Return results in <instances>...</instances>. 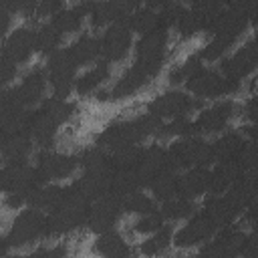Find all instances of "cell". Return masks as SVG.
<instances>
[{
  "label": "cell",
  "mask_w": 258,
  "mask_h": 258,
  "mask_svg": "<svg viewBox=\"0 0 258 258\" xmlns=\"http://www.w3.org/2000/svg\"><path fill=\"white\" fill-rule=\"evenodd\" d=\"M256 62H258L256 42H254V38H248L234 54H230L228 58L222 60L220 73H222L226 79L240 83L244 77H248V75L256 69Z\"/></svg>",
  "instance_id": "cell-17"
},
{
  "label": "cell",
  "mask_w": 258,
  "mask_h": 258,
  "mask_svg": "<svg viewBox=\"0 0 258 258\" xmlns=\"http://www.w3.org/2000/svg\"><path fill=\"white\" fill-rule=\"evenodd\" d=\"M2 91H4V87H2V85H0V93H2Z\"/></svg>",
  "instance_id": "cell-60"
},
{
  "label": "cell",
  "mask_w": 258,
  "mask_h": 258,
  "mask_svg": "<svg viewBox=\"0 0 258 258\" xmlns=\"http://www.w3.org/2000/svg\"><path fill=\"white\" fill-rule=\"evenodd\" d=\"M38 109H40L52 123H56L58 127H60L62 123H67V121L73 117V113H75V105H73L71 101H67V99H60V97H48V99H44Z\"/></svg>",
  "instance_id": "cell-37"
},
{
  "label": "cell",
  "mask_w": 258,
  "mask_h": 258,
  "mask_svg": "<svg viewBox=\"0 0 258 258\" xmlns=\"http://www.w3.org/2000/svg\"><path fill=\"white\" fill-rule=\"evenodd\" d=\"M240 165L236 163V159L232 161H220L214 165V169L210 171V179H208V191L212 196H220L224 194L238 177H240Z\"/></svg>",
  "instance_id": "cell-31"
},
{
  "label": "cell",
  "mask_w": 258,
  "mask_h": 258,
  "mask_svg": "<svg viewBox=\"0 0 258 258\" xmlns=\"http://www.w3.org/2000/svg\"><path fill=\"white\" fill-rule=\"evenodd\" d=\"M171 171H175V167H173L165 147H161L157 143L143 147L141 159H139V163L135 167V175H137L141 187H145V185L149 187L151 181H155L159 175L171 173Z\"/></svg>",
  "instance_id": "cell-11"
},
{
  "label": "cell",
  "mask_w": 258,
  "mask_h": 258,
  "mask_svg": "<svg viewBox=\"0 0 258 258\" xmlns=\"http://www.w3.org/2000/svg\"><path fill=\"white\" fill-rule=\"evenodd\" d=\"M191 14L196 16L198 24H200V30H206V32H212L218 18H220V12L224 10V4L220 2H212V0H200V2H194L189 6Z\"/></svg>",
  "instance_id": "cell-35"
},
{
  "label": "cell",
  "mask_w": 258,
  "mask_h": 258,
  "mask_svg": "<svg viewBox=\"0 0 258 258\" xmlns=\"http://www.w3.org/2000/svg\"><path fill=\"white\" fill-rule=\"evenodd\" d=\"M210 169L208 167H189L177 175V196L194 200L208 191Z\"/></svg>",
  "instance_id": "cell-26"
},
{
  "label": "cell",
  "mask_w": 258,
  "mask_h": 258,
  "mask_svg": "<svg viewBox=\"0 0 258 258\" xmlns=\"http://www.w3.org/2000/svg\"><path fill=\"white\" fill-rule=\"evenodd\" d=\"M4 133H6V123H4V119L0 115V135H4Z\"/></svg>",
  "instance_id": "cell-57"
},
{
  "label": "cell",
  "mask_w": 258,
  "mask_h": 258,
  "mask_svg": "<svg viewBox=\"0 0 258 258\" xmlns=\"http://www.w3.org/2000/svg\"><path fill=\"white\" fill-rule=\"evenodd\" d=\"M254 113H256V99H254V95H250L248 101L244 103V115L248 121H254Z\"/></svg>",
  "instance_id": "cell-54"
},
{
  "label": "cell",
  "mask_w": 258,
  "mask_h": 258,
  "mask_svg": "<svg viewBox=\"0 0 258 258\" xmlns=\"http://www.w3.org/2000/svg\"><path fill=\"white\" fill-rule=\"evenodd\" d=\"M244 141H246L244 135L238 133V131H226V133H222L216 141L210 143L212 163H220V161H232V159H236V155L240 153Z\"/></svg>",
  "instance_id": "cell-30"
},
{
  "label": "cell",
  "mask_w": 258,
  "mask_h": 258,
  "mask_svg": "<svg viewBox=\"0 0 258 258\" xmlns=\"http://www.w3.org/2000/svg\"><path fill=\"white\" fill-rule=\"evenodd\" d=\"M246 236L248 234L236 228L234 224L220 228L218 236L202 246V250L198 252V258H238L246 242Z\"/></svg>",
  "instance_id": "cell-13"
},
{
  "label": "cell",
  "mask_w": 258,
  "mask_h": 258,
  "mask_svg": "<svg viewBox=\"0 0 258 258\" xmlns=\"http://www.w3.org/2000/svg\"><path fill=\"white\" fill-rule=\"evenodd\" d=\"M157 137H189L194 135V121L183 117H173L167 123H161V127L155 133Z\"/></svg>",
  "instance_id": "cell-43"
},
{
  "label": "cell",
  "mask_w": 258,
  "mask_h": 258,
  "mask_svg": "<svg viewBox=\"0 0 258 258\" xmlns=\"http://www.w3.org/2000/svg\"><path fill=\"white\" fill-rule=\"evenodd\" d=\"M210 218L212 222L216 224V228H226L230 224H234V220L242 214V210L226 196V194H220V196H212L204 202V208H202Z\"/></svg>",
  "instance_id": "cell-25"
},
{
  "label": "cell",
  "mask_w": 258,
  "mask_h": 258,
  "mask_svg": "<svg viewBox=\"0 0 258 258\" xmlns=\"http://www.w3.org/2000/svg\"><path fill=\"white\" fill-rule=\"evenodd\" d=\"M46 83H48V79H46V71H44L42 67L30 69V71L22 77V81H20L16 87H12V93H14L16 101H18V105H20L22 109H26V107H30V105H36V103L44 97Z\"/></svg>",
  "instance_id": "cell-23"
},
{
  "label": "cell",
  "mask_w": 258,
  "mask_h": 258,
  "mask_svg": "<svg viewBox=\"0 0 258 258\" xmlns=\"http://www.w3.org/2000/svg\"><path fill=\"white\" fill-rule=\"evenodd\" d=\"M125 248H129V244L125 242L123 234L117 232V230H109V232H103L99 234V238L93 242L91 250L103 258H113L117 254H121Z\"/></svg>",
  "instance_id": "cell-34"
},
{
  "label": "cell",
  "mask_w": 258,
  "mask_h": 258,
  "mask_svg": "<svg viewBox=\"0 0 258 258\" xmlns=\"http://www.w3.org/2000/svg\"><path fill=\"white\" fill-rule=\"evenodd\" d=\"M149 189H151V194H153L151 198L155 202H165V200H171L173 196H177V175H175V171L159 175L155 181H151Z\"/></svg>",
  "instance_id": "cell-42"
},
{
  "label": "cell",
  "mask_w": 258,
  "mask_h": 258,
  "mask_svg": "<svg viewBox=\"0 0 258 258\" xmlns=\"http://www.w3.org/2000/svg\"><path fill=\"white\" fill-rule=\"evenodd\" d=\"M169 159L175 169H189V167H206L212 163L210 143L202 137L189 135L173 141L167 147Z\"/></svg>",
  "instance_id": "cell-4"
},
{
  "label": "cell",
  "mask_w": 258,
  "mask_h": 258,
  "mask_svg": "<svg viewBox=\"0 0 258 258\" xmlns=\"http://www.w3.org/2000/svg\"><path fill=\"white\" fill-rule=\"evenodd\" d=\"M44 222H46V216L34 208H28V210H22L20 214H16L10 224V230L6 234L8 248L10 246L22 248V246L34 242L36 238H40L44 234Z\"/></svg>",
  "instance_id": "cell-8"
},
{
  "label": "cell",
  "mask_w": 258,
  "mask_h": 258,
  "mask_svg": "<svg viewBox=\"0 0 258 258\" xmlns=\"http://www.w3.org/2000/svg\"><path fill=\"white\" fill-rule=\"evenodd\" d=\"M79 167V157L69 153H56L50 149H42L36 155L34 169L38 171L42 181H58L75 173Z\"/></svg>",
  "instance_id": "cell-14"
},
{
  "label": "cell",
  "mask_w": 258,
  "mask_h": 258,
  "mask_svg": "<svg viewBox=\"0 0 258 258\" xmlns=\"http://www.w3.org/2000/svg\"><path fill=\"white\" fill-rule=\"evenodd\" d=\"M99 40H101V56H105V62L123 60L129 54L133 40V32L127 24V18L109 24Z\"/></svg>",
  "instance_id": "cell-15"
},
{
  "label": "cell",
  "mask_w": 258,
  "mask_h": 258,
  "mask_svg": "<svg viewBox=\"0 0 258 258\" xmlns=\"http://www.w3.org/2000/svg\"><path fill=\"white\" fill-rule=\"evenodd\" d=\"M187 93L200 99H216L224 95H232L240 89V83L226 79L220 71L214 69H198L187 81H185Z\"/></svg>",
  "instance_id": "cell-5"
},
{
  "label": "cell",
  "mask_w": 258,
  "mask_h": 258,
  "mask_svg": "<svg viewBox=\"0 0 258 258\" xmlns=\"http://www.w3.org/2000/svg\"><path fill=\"white\" fill-rule=\"evenodd\" d=\"M141 189V183L135 175V171H115L111 185H109V194L119 196L121 200L127 198L129 194H135Z\"/></svg>",
  "instance_id": "cell-41"
},
{
  "label": "cell",
  "mask_w": 258,
  "mask_h": 258,
  "mask_svg": "<svg viewBox=\"0 0 258 258\" xmlns=\"http://www.w3.org/2000/svg\"><path fill=\"white\" fill-rule=\"evenodd\" d=\"M6 250H8L6 236H0V258H4V256H6Z\"/></svg>",
  "instance_id": "cell-55"
},
{
  "label": "cell",
  "mask_w": 258,
  "mask_h": 258,
  "mask_svg": "<svg viewBox=\"0 0 258 258\" xmlns=\"http://www.w3.org/2000/svg\"><path fill=\"white\" fill-rule=\"evenodd\" d=\"M32 153V137L26 127L0 135V157L6 163H26Z\"/></svg>",
  "instance_id": "cell-22"
},
{
  "label": "cell",
  "mask_w": 258,
  "mask_h": 258,
  "mask_svg": "<svg viewBox=\"0 0 258 258\" xmlns=\"http://www.w3.org/2000/svg\"><path fill=\"white\" fill-rule=\"evenodd\" d=\"M60 40H62V34L54 28V24L48 20V22H44L38 30H36V34H34V50H38L40 54H52V52H56L58 50V44H60Z\"/></svg>",
  "instance_id": "cell-38"
},
{
  "label": "cell",
  "mask_w": 258,
  "mask_h": 258,
  "mask_svg": "<svg viewBox=\"0 0 258 258\" xmlns=\"http://www.w3.org/2000/svg\"><path fill=\"white\" fill-rule=\"evenodd\" d=\"M161 69L159 67H151V64H143V62H133L123 75H121V79L109 89V91H103V93H99V101H107V99H111V101H119V99H125V97H131V95H135L139 89H143L157 73H159Z\"/></svg>",
  "instance_id": "cell-6"
},
{
  "label": "cell",
  "mask_w": 258,
  "mask_h": 258,
  "mask_svg": "<svg viewBox=\"0 0 258 258\" xmlns=\"http://www.w3.org/2000/svg\"><path fill=\"white\" fill-rule=\"evenodd\" d=\"M77 62L71 58L67 48H58L56 52H52L48 56V64H46V79L52 87L54 97L67 99L69 93L75 87V79H77Z\"/></svg>",
  "instance_id": "cell-7"
},
{
  "label": "cell",
  "mask_w": 258,
  "mask_h": 258,
  "mask_svg": "<svg viewBox=\"0 0 258 258\" xmlns=\"http://www.w3.org/2000/svg\"><path fill=\"white\" fill-rule=\"evenodd\" d=\"M64 8V4H60V2H48V0H44V2H34V14L32 16H54L58 10H62Z\"/></svg>",
  "instance_id": "cell-49"
},
{
  "label": "cell",
  "mask_w": 258,
  "mask_h": 258,
  "mask_svg": "<svg viewBox=\"0 0 258 258\" xmlns=\"http://www.w3.org/2000/svg\"><path fill=\"white\" fill-rule=\"evenodd\" d=\"M258 10L256 2L250 0H238V2H230L224 4V10L220 12V18L212 30V38L210 42L198 52L200 60H218L224 56V52L240 38V34L246 30L248 22L254 20Z\"/></svg>",
  "instance_id": "cell-1"
},
{
  "label": "cell",
  "mask_w": 258,
  "mask_h": 258,
  "mask_svg": "<svg viewBox=\"0 0 258 258\" xmlns=\"http://www.w3.org/2000/svg\"><path fill=\"white\" fill-rule=\"evenodd\" d=\"M89 202H85L83 198H79L71 185H67V194L64 200L48 212L46 222H44V238H60L67 236L71 232H75L79 226H83L87 222V214H89Z\"/></svg>",
  "instance_id": "cell-3"
},
{
  "label": "cell",
  "mask_w": 258,
  "mask_h": 258,
  "mask_svg": "<svg viewBox=\"0 0 258 258\" xmlns=\"http://www.w3.org/2000/svg\"><path fill=\"white\" fill-rule=\"evenodd\" d=\"M155 210H157L155 200L145 196V194H141V191H135V194H129L127 198H123V212L145 216V214H151Z\"/></svg>",
  "instance_id": "cell-44"
},
{
  "label": "cell",
  "mask_w": 258,
  "mask_h": 258,
  "mask_svg": "<svg viewBox=\"0 0 258 258\" xmlns=\"http://www.w3.org/2000/svg\"><path fill=\"white\" fill-rule=\"evenodd\" d=\"M123 214V200L113 194H105L99 200L91 202L89 214H87V226L93 234H103L113 230V226L119 222Z\"/></svg>",
  "instance_id": "cell-10"
},
{
  "label": "cell",
  "mask_w": 258,
  "mask_h": 258,
  "mask_svg": "<svg viewBox=\"0 0 258 258\" xmlns=\"http://www.w3.org/2000/svg\"><path fill=\"white\" fill-rule=\"evenodd\" d=\"M194 210H196L194 200H187V198H181V196H173L171 200L161 202V208L157 212L161 214L163 220H183V218H189L194 214Z\"/></svg>",
  "instance_id": "cell-40"
},
{
  "label": "cell",
  "mask_w": 258,
  "mask_h": 258,
  "mask_svg": "<svg viewBox=\"0 0 258 258\" xmlns=\"http://www.w3.org/2000/svg\"><path fill=\"white\" fill-rule=\"evenodd\" d=\"M38 171L28 163H6L0 167V191L4 194H28L42 185Z\"/></svg>",
  "instance_id": "cell-12"
},
{
  "label": "cell",
  "mask_w": 258,
  "mask_h": 258,
  "mask_svg": "<svg viewBox=\"0 0 258 258\" xmlns=\"http://www.w3.org/2000/svg\"><path fill=\"white\" fill-rule=\"evenodd\" d=\"M64 256H67V246L56 244V246H42L26 258H64Z\"/></svg>",
  "instance_id": "cell-48"
},
{
  "label": "cell",
  "mask_w": 258,
  "mask_h": 258,
  "mask_svg": "<svg viewBox=\"0 0 258 258\" xmlns=\"http://www.w3.org/2000/svg\"><path fill=\"white\" fill-rule=\"evenodd\" d=\"M113 169L111 167H101V169H85L81 177H77L71 183V189L83 198L85 202H95L101 196L109 194V185L113 179Z\"/></svg>",
  "instance_id": "cell-18"
},
{
  "label": "cell",
  "mask_w": 258,
  "mask_h": 258,
  "mask_svg": "<svg viewBox=\"0 0 258 258\" xmlns=\"http://www.w3.org/2000/svg\"><path fill=\"white\" fill-rule=\"evenodd\" d=\"M167 42H169V32L163 28H157L139 36L135 44V60L161 69L167 54Z\"/></svg>",
  "instance_id": "cell-19"
},
{
  "label": "cell",
  "mask_w": 258,
  "mask_h": 258,
  "mask_svg": "<svg viewBox=\"0 0 258 258\" xmlns=\"http://www.w3.org/2000/svg\"><path fill=\"white\" fill-rule=\"evenodd\" d=\"M198 107H200V101H196L194 97H189L183 91L171 89V91H165V93H159L157 97H153L147 105V113L161 121V119L183 117Z\"/></svg>",
  "instance_id": "cell-9"
},
{
  "label": "cell",
  "mask_w": 258,
  "mask_h": 258,
  "mask_svg": "<svg viewBox=\"0 0 258 258\" xmlns=\"http://www.w3.org/2000/svg\"><path fill=\"white\" fill-rule=\"evenodd\" d=\"M163 226V218L161 214L155 210L151 214H145V216H139V220L133 224V232L135 234H153L155 230H159Z\"/></svg>",
  "instance_id": "cell-47"
},
{
  "label": "cell",
  "mask_w": 258,
  "mask_h": 258,
  "mask_svg": "<svg viewBox=\"0 0 258 258\" xmlns=\"http://www.w3.org/2000/svg\"><path fill=\"white\" fill-rule=\"evenodd\" d=\"M159 6H161V2L137 4L135 10L127 16V24H129L131 32H139L143 36L151 30H157L159 28V16H157Z\"/></svg>",
  "instance_id": "cell-29"
},
{
  "label": "cell",
  "mask_w": 258,
  "mask_h": 258,
  "mask_svg": "<svg viewBox=\"0 0 258 258\" xmlns=\"http://www.w3.org/2000/svg\"><path fill=\"white\" fill-rule=\"evenodd\" d=\"M4 258H26V256H18V254H14V256H4Z\"/></svg>",
  "instance_id": "cell-58"
},
{
  "label": "cell",
  "mask_w": 258,
  "mask_h": 258,
  "mask_svg": "<svg viewBox=\"0 0 258 258\" xmlns=\"http://www.w3.org/2000/svg\"><path fill=\"white\" fill-rule=\"evenodd\" d=\"M109 79H111V67H109V62L101 60V62H97L93 69L85 71L81 77L75 79V91H77L79 95H89V93L97 91V89H99L105 81H109Z\"/></svg>",
  "instance_id": "cell-33"
},
{
  "label": "cell",
  "mask_w": 258,
  "mask_h": 258,
  "mask_svg": "<svg viewBox=\"0 0 258 258\" xmlns=\"http://www.w3.org/2000/svg\"><path fill=\"white\" fill-rule=\"evenodd\" d=\"M71 58L77 62V67H83V64H89V62H95L99 56H101V40L89 32L81 34L79 38H75L69 46H67Z\"/></svg>",
  "instance_id": "cell-32"
},
{
  "label": "cell",
  "mask_w": 258,
  "mask_h": 258,
  "mask_svg": "<svg viewBox=\"0 0 258 258\" xmlns=\"http://www.w3.org/2000/svg\"><path fill=\"white\" fill-rule=\"evenodd\" d=\"M234 113H236V103L232 99L218 101L212 107L200 111V115L194 119V133H206V135L220 133L222 129H226Z\"/></svg>",
  "instance_id": "cell-20"
},
{
  "label": "cell",
  "mask_w": 258,
  "mask_h": 258,
  "mask_svg": "<svg viewBox=\"0 0 258 258\" xmlns=\"http://www.w3.org/2000/svg\"><path fill=\"white\" fill-rule=\"evenodd\" d=\"M89 12H91V2H81V4H75V6H64L62 10H58L50 18V22L64 36V34L77 32L83 26V20H85V16H89Z\"/></svg>",
  "instance_id": "cell-27"
},
{
  "label": "cell",
  "mask_w": 258,
  "mask_h": 258,
  "mask_svg": "<svg viewBox=\"0 0 258 258\" xmlns=\"http://www.w3.org/2000/svg\"><path fill=\"white\" fill-rule=\"evenodd\" d=\"M171 238H173V228L171 226H161L159 230H155L149 238H145L139 246V252L145 256V258H155L159 256L161 252L167 250V246L171 244Z\"/></svg>",
  "instance_id": "cell-36"
},
{
  "label": "cell",
  "mask_w": 258,
  "mask_h": 258,
  "mask_svg": "<svg viewBox=\"0 0 258 258\" xmlns=\"http://www.w3.org/2000/svg\"><path fill=\"white\" fill-rule=\"evenodd\" d=\"M216 224L212 222V218L200 210L196 214L189 216V220L185 222V226H181L177 232H173V238L171 242L177 246V248H194L206 240H210L212 234H216Z\"/></svg>",
  "instance_id": "cell-16"
},
{
  "label": "cell",
  "mask_w": 258,
  "mask_h": 258,
  "mask_svg": "<svg viewBox=\"0 0 258 258\" xmlns=\"http://www.w3.org/2000/svg\"><path fill=\"white\" fill-rule=\"evenodd\" d=\"M173 26H175V30H177V34H179L181 38H191V36L200 30V24H198L196 16L191 14L189 6H183V10H181V14L177 16V20H175Z\"/></svg>",
  "instance_id": "cell-46"
},
{
  "label": "cell",
  "mask_w": 258,
  "mask_h": 258,
  "mask_svg": "<svg viewBox=\"0 0 258 258\" xmlns=\"http://www.w3.org/2000/svg\"><path fill=\"white\" fill-rule=\"evenodd\" d=\"M12 24V12L6 8V2H0V38L8 32Z\"/></svg>",
  "instance_id": "cell-51"
},
{
  "label": "cell",
  "mask_w": 258,
  "mask_h": 258,
  "mask_svg": "<svg viewBox=\"0 0 258 258\" xmlns=\"http://www.w3.org/2000/svg\"><path fill=\"white\" fill-rule=\"evenodd\" d=\"M198 69H202V60H200V56L198 54H189L183 62H179V64H175L171 71H169V75H167V81L171 83V85H177V83H185Z\"/></svg>",
  "instance_id": "cell-45"
},
{
  "label": "cell",
  "mask_w": 258,
  "mask_h": 258,
  "mask_svg": "<svg viewBox=\"0 0 258 258\" xmlns=\"http://www.w3.org/2000/svg\"><path fill=\"white\" fill-rule=\"evenodd\" d=\"M34 34H36V30L30 28V26L14 28L6 36V40H4V44L0 48V54L6 60H10L12 64L26 62L32 56V52H34Z\"/></svg>",
  "instance_id": "cell-21"
},
{
  "label": "cell",
  "mask_w": 258,
  "mask_h": 258,
  "mask_svg": "<svg viewBox=\"0 0 258 258\" xmlns=\"http://www.w3.org/2000/svg\"><path fill=\"white\" fill-rule=\"evenodd\" d=\"M64 194H67V185H56V183H50V185H38L34 189H30L28 194H24V200H26V206L28 208H34V210H54L62 200H64Z\"/></svg>",
  "instance_id": "cell-28"
},
{
  "label": "cell",
  "mask_w": 258,
  "mask_h": 258,
  "mask_svg": "<svg viewBox=\"0 0 258 258\" xmlns=\"http://www.w3.org/2000/svg\"><path fill=\"white\" fill-rule=\"evenodd\" d=\"M143 147L133 145V147H123L117 151H109V165L113 171H135L139 159H141Z\"/></svg>",
  "instance_id": "cell-39"
},
{
  "label": "cell",
  "mask_w": 258,
  "mask_h": 258,
  "mask_svg": "<svg viewBox=\"0 0 258 258\" xmlns=\"http://www.w3.org/2000/svg\"><path fill=\"white\" fill-rule=\"evenodd\" d=\"M137 4H131V2H117V0H111V2H91V24L93 26H109L117 20H125L133 10H135Z\"/></svg>",
  "instance_id": "cell-24"
},
{
  "label": "cell",
  "mask_w": 258,
  "mask_h": 258,
  "mask_svg": "<svg viewBox=\"0 0 258 258\" xmlns=\"http://www.w3.org/2000/svg\"><path fill=\"white\" fill-rule=\"evenodd\" d=\"M4 204L10 210H16L20 206H26V200H24V194H4Z\"/></svg>",
  "instance_id": "cell-53"
},
{
  "label": "cell",
  "mask_w": 258,
  "mask_h": 258,
  "mask_svg": "<svg viewBox=\"0 0 258 258\" xmlns=\"http://www.w3.org/2000/svg\"><path fill=\"white\" fill-rule=\"evenodd\" d=\"M238 256L240 258H256V244H254V234L252 232L246 236V242H244V246H242Z\"/></svg>",
  "instance_id": "cell-52"
},
{
  "label": "cell",
  "mask_w": 258,
  "mask_h": 258,
  "mask_svg": "<svg viewBox=\"0 0 258 258\" xmlns=\"http://www.w3.org/2000/svg\"><path fill=\"white\" fill-rule=\"evenodd\" d=\"M187 258H198V254H194V256H187Z\"/></svg>",
  "instance_id": "cell-59"
},
{
  "label": "cell",
  "mask_w": 258,
  "mask_h": 258,
  "mask_svg": "<svg viewBox=\"0 0 258 258\" xmlns=\"http://www.w3.org/2000/svg\"><path fill=\"white\" fill-rule=\"evenodd\" d=\"M16 77V64H12L10 60H6L2 54H0V85H8L12 79Z\"/></svg>",
  "instance_id": "cell-50"
},
{
  "label": "cell",
  "mask_w": 258,
  "mask_h": 258,
  "mask_svg": "<svg viewBox=\"0 0 258 258\" xmlns=\"http://www.w3.org/2000/svg\"><path fill=\"white\" fill-rule=\"evenodd\" d=\"M113 258H135V254H133V250H131V246H129V248H125L121 254H117V256H113Z\"/></svg>",
  "instance_id": "cell-56"
},
{
  "label": "cell",
  "mask_w": 258,
  "mask_h": 258,
  "mask_svg": "<svg viewBox=\"0 0 258 258\" xmlns=\"http://www.w3.org/2000/svg\"><path fill=\"white\" fill-rule=\"evenodd\" d=\"M161 127V121L149 113H141L131 119H119L109 123L99 135H97V147L105 151H117L123 147H133L145 141L147 137L155 135Z\"/></svg>",
  "instance_id": "cell-2"
}]
</instances>
